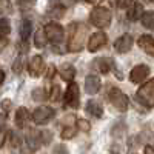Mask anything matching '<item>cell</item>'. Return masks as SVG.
<instances>
[{
    "label": "cell",
    "instance_id": "1",
    "mask_svg": "<svg viewBox=\"0 0 154 154\" xmlns=\"http://www.w3.org/2000/svg\"><path fill=\"white\" fill-rule=\"evenodd\" d=\"M85 35H86V28L82 23H72L69 25V42H68V48L72 53H77L83 48V42H85Z\"/></svg>",
    "mask_w": 154,
    "mask_h": 154
},
{
    "label": "cell",
    "instance_id": "2",
    "mask_svg": "<svg viewBox=\"0 0 154 154\" xmlns=\"http://www.w3.org/2000/svg\"><path fill=\"white\" fill-rule=\"evenodd\" d=\"M136 99L140 105H143L146 108H152L154 106V79L148 80L146 83H143L137 89Z\"/></svg>",
    "mask_w": 154,
    "mask_h": 154
},
{
    "label": "cell",
    "instance_id": "3",
    "mask_svg": "<svg viewBox=\"0 0 154 154\" xmlns=\"http://www.w3.org/2000/svg\"><path fill=\"white\" fill-rule=\"evenodd\" d=\"M89 20L97 28H106L111 23V12H109V9H106L103 6H97L91 11Z\"/></svg>",
    "mask_w": 154,
    "mask_h": 154
},
{
    "label": "cell",
    "instance_id": "4",
    "mask_svg": "<svg viewBox=\"0 0 154 154\" xmlns=\"http://www.w3.org/2000/svg\"><path fill=\"white\" fill-rule=\"evenodd\" d=\"M108 99H109V102H111V105L117 109V111H120V112H123V111H126L128 109V105H130V102H128V97L120 91L119 88H111L109 91H108Z\"/></svg>",
    "mask_w": 154,
    "mask_h": 154
},
{
    "label": "cell",
    "instance_id": "5",
    "mask_svg": "<svg viewBox=\"0 0 154 154\" xmlns=\"http://www.w3.org/2000/svg\"><path fill=\"white\" fill-rule=\"evenodd\" d=\"M54 114H56V111L51 108V106H38V108H35V109L32 111L31 119H32L34 123L42 125V123H46L48 120L53 119Z\"/></svg>",
    "mask_w": 154,
    "mask_h": 154
},
{
    "label": "cell",
    "instance_id": "6",
    "mask_svg": "<svg viewBox=\"0 0 154 154\" xmlns=\"http://www.w3.org/2000/svg\"><path fill=\"white\" fill-rule=\"evenodd\" d=\"M43 32L46 35V40L53 42V43H60L63 40V34H65L62 25H59V23H48Z\"/></svg>",
    "mask_w": 154,
    "mask_h": 154
},
{
    "label": "cell",
    "instance_id": "7",
    "mask_svg": "<svg viewBox=\"0 0 154 154\" xmlns=\"http://www.w3.org/2000/svg\"><path fill=\"white\" fill-rule=\"evenodd\" d=\"M65 102L66 105L71 106V108H79V103H80V89H79V85L71 82L66 93H65Z\"/></svg>",
    "mask_w": 154,
    "mask_h": 154
},
{
    "label": "cell",
    "instance_id": "8",
    "mask_svg": "<svg viewBox=\"0 0 154 154\" xmlns=\"http://www.w3.org/2000/svg\"><path fill=\"white\" fill-rule=\"evenodd\" d=\"M106 45V35L105 32H94L93 35H89V40H88V51L91 53H96L97 49H100L102 46Z\"/></svg>",
    "mask_w": 154,
    "mask_h": 154
},
{
    "label": "cell",
    "instance_id": "9",
    "mask_svg": "<svg viewBox=\"0 0 154 154\" xmlns=\"http://www.w3.org/2000/svg\"><path fill=\"white\" fill-rule=\"evenodd\" d=\"M149 74V66L148 65H137L131 69L130 72V79L133 83H140V82H143L146 77Z\"/></svg>",
    "mask_w": 154,
    "mask_h": 154
},
{
    "label": "cell",
    "instance_id": "10",
    "mask_svg": "<svg viewBox=\"0 0 154 154\" xmlns=\"http://www.w3.org/2000/svg\"><path fill=\"white\" fill-rule=\"evenodd\" d=\"M114 48H116V51H117V53H120V54L128 53V51L133 48V37H131L130 34L120 35L117 40L114 42Z\"/></svg>",
    "mask_w": 154,
    "mask_h": 154
},
{
    "label": "cell",
    "instance_id": "11",
    "mask_svg": "<svg viewBox=\"0 0 154 154\" xmlns=\"http://www.w3.org/2000/svg\"><path fill=\"white\" fill-rule=\"evenodd\" d=\"M28 71L31 74V77H38L43 71V59L42 56H34L29 59L28 62Z\"/></svg>",
    "mask_w": 154,
    "mask_h": 154
},
{
    "label": "cell",
    "instance_id": "12",
    "mask_svg": "<svg viewBox=\"0 0 154 154\" xmlns=\"http://www.w3.org/2000/svg\"><path fill=\"white\" fill-rule=\"evenodd\" d=\"M100 77L99 75H94V74H91V75H88L86 79H85V91L88 93V94H97L99 93V89H100Z\"/></svg>",
    "mask_w": 154,
    "mask_h": 154
},
{
    "label": "cell",
    "instance_id": "13",
    "mask_svg": "<svg viewBox=\"0 0 154 154\" xmlns=\"http://www.w3.org/2000/svg\"><path fill=\"white\" fill-rule=\"evenodd\" d=\"M26 143L31 149H38V146L42 145V131L37 130H29L26 134Z\"/></svg>",
    "mask_w": 154,
    "mask_h": 154
},
{
    "label": "cell",
    "instance_id": "14",
    "mask_svg": "<svg viewBox=\"0 0 154 154\" xmlns=\"http://www.w3.org/2000/svg\"><path fill=\"white\" fill-rule=\"evenodd\" d=\"M137 43H139V46L142 48L146 54H149V56L154 57V37H151V35H148V34L140 35L139 40H137Z\"/></svg>",
    "mask_w": 154,
    "mask_h": 154
},
{
    "label": "cell",
    "instance_id": "15",
    "mask_svg": "<svg viewBox=\"0 0 154 154\" xmlns=\"http://www.w3.org/2000/svg\"><path fill=\"white\" fill-rule=\"evenodd\" d=\"M143 12H145V11H143V5L139 3V2H136V3L131 5L130 11H128V19L133 20V22H136V20H139V19H142Z\"/></svg>",
    "mask_w": 154,
    "mask_h": 154
},
{
    "label": "cell",
    "instance_id": "16",
    "mask_svg": "<svg viewBox=\"0 0 154 154\" xmlns=\"http://www.w3.org/2000/svg\"><path fill=\"white\" fill-rule=\"evenodd\" d=\"M86 111L91 116H94V117H102L103 116V108H102L100 102H97V100H89L86 105Z\"/></svg>",
    "mask_w": 154,
    "mask_h": 154
},
{
    "label": "cell",
    "instance_id": "17",
    "mask_svg": "<svg viewBox=\"0 0 154 154\" xmlns=\"http://www.w3.org/2000/svg\"><path fill=\"white\" fill-rule=\"evenodd\" d=\"M59 74H60V77L65 82H72V79H74V75H75V68L72 66V65H63L62 68H60V71H59Z\"/></svg>",
    "mask_w": 154,
    "mask_h": 154
},
{
    "label": "cell",
    "instance_id": "18",
    "mask_svg": "<svg viewBox=\"0 0 154 154\" xmlns=\"http://www.w3.org/2000/svg\"><path fill=\"white\" fill-rule=\"evenodd\" d=\"M28 119H29V112H28L26 108H19L16 111V123H17L19 128H23L26 125Z\"/></svg>",
    "mask_w": 154,
    "mask_h": 154
},
{
    "label": "cell",
    "instance_id": "19",
    "mask_svg": "<svg viewBox=\"0 0 154 154\" xmlns=\"http://www.w3.org/2000/svg\"><path fill=\"white\" fill-rule=\"evenodd\" d=\"M94 62L97 63V68L100 69L102 74H108L111 71V68H112V60L108 59V57H100V59H97Z\"/></svg>",
    "mask_w": 154,
    "mask_h": 154
},
{
    "label": "cell",
    "instance_id": "20",
    "mask_svg": "<svg viewBox=\"0 0 154 154\" xmlns=\"http://www.w3.org/2000/svg\"><path fill=\"white\" fill-rule=\"evenodd\" d=\"M32 32V25L29 20H23L22 22V26H20V38L23 42H26L28 40V37L31 35Z\"/></svg>",
    "mask_w": 154,
    "mask_h": 154
},
{
    "label": "cell",
    "instance_id": "21",
    "mask_svg": "<svg viewBox=\"0 0 154 154\" xmlns=\"http://www.w3.org/2000/svg\"><path fill=\"white\" fill-rule=\"evenodd\" d=\"M142 25L148 29L154 28V11H146L142 16Z\"/></svg>",
    "mask_w": 154,
    "mask_h": 154
},
{
    "label": "cell",
    "instance_id": "22",
    "mask_svg": "<svg viewBox=\"0 0 154 154\" xmlns=\"http://www.w3.org/2000/svg\"><path fill=\"white\" fill-rule=\"evenodd\" d=\"M34 45L37 48H43L46 45V35H45L43 31H37L34 34Z\"/></svg>",
    "mask_w": 154,
    "mask_h": 154
},
{
    "label": "cell",
    "instance_id": "23",
    "mask_svg": "<svg viewBox=\"0 0 154 154\" xmlns=\"http://www.w3.org/2000/svg\"><path fill=\"white\" fill-rule=\"evenodd\" d=\"M23 68H25V56H19L14 60V63H12V71L16 74H20L23 71Z\"/></svg>",
    "mask_w": 154,
    "mask_h": 154
},
{
    "label": "cell",
    "instance_id": "24",
    "mask_svg": "<svg viewBox=\"0 0 154 154\" xmlns=\"http://www.w3.org/2000/svg\"><path fill=\"white\" fill-rule=\"evenodd\" d=\"M9 31H11V26H9V20L8 19H0V37H5L6 38V35L9 34Z\"/></svg>",
    "mask_w": 154,
    "mask_h": 154
},
{
    "label": "cell",
    "instance_id": "25",
    "mask_svg": "<svg viewBox=\"0 0 154 154\" xmlns=\"http://www.w3.org/2000/svg\"><path fill=\"white\" fill-rule=\"evenodd\" d=\"M32 99L34 100H37V102H40V100H45L46 99V91L42 88V86H38V88H35L34 91H32Z\"/></svg>",
    "mask_w": 154,
    "mask_h": 154
},
{
    "label": "cell",
    "instance_id": "26",
    "mask_svg": "<svg viewBox=\"0 0 154 154\" xmlns=\"http://www.w3.org/2000/svg\"><path fill=\"white\" fill-rule=\"evenodd\" d=\"M75 126H65V128H63V130H62V139H71V137H74L75 136Z\"/></svg>",
    "mask_w": 154,
    "mask_h": 154
},
{
    "label": "cell",
    "instance_id": "27",
    "mask_svg": "<svg viewBox=\"0 0 154 154\" xmlns=\"http://www.w3.org/2000/svg\"><path fill=\"white\" fill-rule=\"evenodd\" d=\"M63 14H65V8H63L62 5H54L53 8H51V16L54 17H63Z\"/></svg>",
    "mask_w": 154,
    "mask_h": 154
},
{
    "label": "cell",
    "instance_id": "28",
    "mask_svg": "<svg viewBox=\"0 0 154 154\" xmlns=\"http://www.w3.org/2000/svg\"><path fill=\"white\" fill-rule=\"evenodd\" d=\"M49 99L53 102H57L60 99V86L54 85L53 88H51V93H49Z\"/></svg>",
    "mask_w": 154,
    "mask_h": 154
},
{
    "label": "cell",
    "instance_id": "29",
    "mask_svg": "<svg viewBox=\"0 0 154 154\" xmlns=\"http://www.w3.org/2000/svg\"><path fill=\"white\" fill-rule=\"evenodd\" d=\"M77 128H79L80 131H85V133H88L89 130H91V125H89V122H88V120L79 119V120H77Z\"/></svg>",
    "mask_w": 154,
    "mask_h": 154
},
{
    "label": "cell",
    "instance_id": "30",
    "mask_svg": "<svg viewBox=\"0 0 154 154\" xmlns=\"http://www.w3.org/2000/svg\"><path fill=\"white\" fill-rule=\"evenodd\" d=\"M51 140H53V134L51 131H42V143H49Z\"/></svg>",
    "mask_w": 154,
    "mask_h": 154
},
{
    "label": "cell",
    "instance_id": "31",
    "mask_svg": "<svg viewBox=\"0 0 154 154\" xmlns=\"http://www.w3.org/2000/svg\"><path fill=\"white\" fill-rule=\"evenodd\" d=\"M53 152H54V154H68V148H66L65 145H57Z\"/></svg>",
    "mask_w": 154,
    "mask_h": 154
},
{
    "label": "cell",
    "instance_id": "32",
    "mask_svg": "<svg viewBox=\"0 0 154 154\" xmlns=\"http://www.w3.org/2000/svg\"><path fill=\"white\" fill-rule=\"evenodd\" d=\"M6 137H8V131L5 130H0V148H2L6 142Z\"/></svg>",
    "mask_w": 154,
    "mask_h": 154
},
{
    "label": "cell",
    "instance_id": "33",
    "mask_svg": "<svg viewBox=\"0 0 154 154\" xmlns=\"http://www.w3.org/2000/svg\"><path fill=\"white\" fill-rule=\"evenodd\" d=\"M2 108H3L5 111H8V109L11 108V102H9V99H5V100L2 102Z\"/></svg>",
    "mask_w": 154,
    "mask_h": 154
},
{
    "label": "cell",
    "instance_id": "34",
    "mask_svg": "<svg viewBox=\"0 0 154 154\" xmlns=\"http://www.w3.org/2000/svg\"><path fill=\"white\" fill-rule=\"evenodd\" d=\"M5 122H6V112H0V130L5 125Z\"/></svg>",
    "mask_w": 154,
    "mask_h": 154
},
{
    "label": "cell",
    "instance_id": "35",
    "mask_svg": "<svg viewBox=\"0 0 154 154\" xmlns=\"http://www.w3.org/2000/svg\"><path fill=\"white\" fill-rule=\"evenodd\" d=\"M145 154H154V146L152 145H146L145 146Z\"/></svg>",
    "mask_w": 154,
    "mask_h": 154
},
{
    "label": "cell",
    "instance_id": "36",
    "mask_svg": "<svg viewBox=\"0 0 154 154\" xmlns=\"http://www.w3.org/2000/svg\"><path fill=\"white\" fill-rule=\"evenodd\" d=\"M6 45H8V40H6L5 37H0V49H3Z\"/></svg>",
    "mask_w": 154,
    "mask_h": 154
},
{
    "label": "cell",
    "instance_id": "37",
    "mask_svg": "<svg viewBox=\"0 0 154 154\" xmlns=\"http://www.w3.org/2000/svg\"><path fill=\"white\" fill-rule=\"evenodd\" d=\"M54 72H56V68L51 66V68L48 69V79H53V77H54Z\"/></svg>",
    "mask_w": 154,
    "mask_h": 154
},
{
    "label": "cell",
    "instance_id": "38",
    "mask_svg": "<svg viewBox=\"0 0 154 154\" xmlns=\"http://www.w3.org/2000/svg\"><path fill=\"white\" fill-rule=\"evenodd\" d=\"M3 82H5V71L0 69V85H2Z\"/></svg>",
    "mask_w": 154,
    "mask_h": 154
},
{
    "label": "cell",
    "instance_id": "39",
    "mask_svg": "<svg viewBox=\"0 0 154 154\" xmlns=\"http://www.w3.org/2000/svg\"><path fill=\"white\" fill-rule=\"evenodd\" d=\"M112 154H114V152H112Z\"/></svg>",
    "mask_w": 154,
    "mask_h": 154
}]
</instances>
